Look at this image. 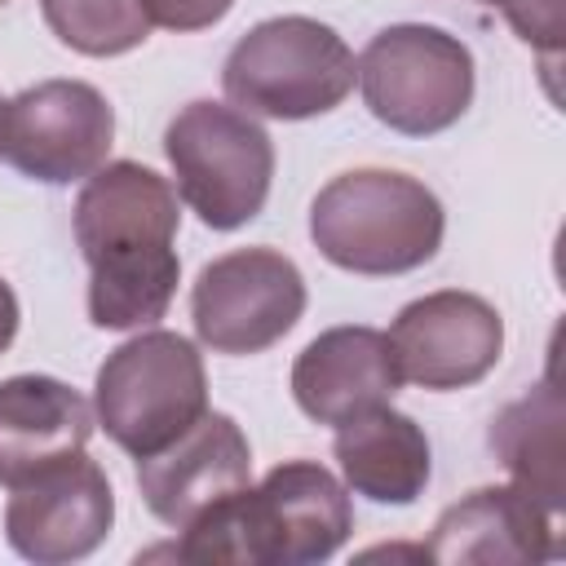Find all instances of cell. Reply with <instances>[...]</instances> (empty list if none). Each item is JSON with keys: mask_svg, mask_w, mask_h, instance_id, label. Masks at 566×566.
I'll use <instances>...</instances> for the list:
<instances>
[{"mask_svg": "<svg viewBox=\"0 0 566 566\" xmlns=\"http://www.w3.org/2000/svg\"><path fill=\"white\" fill-rule=\"evenodd\" d=\"M4 539L35 566H66L102 548L115 522V491L97 460L84 451L9 486Z\"/></svg>", "mask_w": 566, "mask_h": 566, "instance_id": "cell-10", "label": "cell"}, {"mask_svg": "<svg viewBox=\"0 0 566 566\" xmlns=\"http://www.w3.org/2000/svg\"><path fill=\"white\" fill-rule=\"evenodd\" d=\"M0 4H4V0H0Z\"/></svg>", "mask_w": 566, "mask_h": 566, "instance_id": "cell-24", "label": "cell"}, {"mask_svg": "<svg viewBox=\"0 0 566 566\" xmlns=\"http://www.w3.org/2000/svg\"><path fill=\"white\" fill-rule=\"evenodd\" d=\"M230 9L234 0H142L146 22L164 31H203V27H217Z\"/></svg>", "mask_w": 566, "mask_h": 566, "instance_id": "cell-20", "label": "cell"}, {"mask_svg": "<svg viewBox=\"0 0 566 566\" xmlns=\"http://www.w3.org/2000/svg\"><path fill=\"white\" fill-rule=\"evenodd\" d=\"M164 155L177 177V195L212 230L248 226L274 181L270 133L226 102H190L164 128Z\"/></svg>", "mask_w": 566, "mask_h": 566, "instance_id": "cell-6", "label": "cell"}, {"mask_svg": "<svg viewBox=\"0 0 566 566\" xmlns=\"http://www.w3.org/2000/svg\"><path fill=\"white\" fill-rule=\"evenodd\" d=\"M177 190L137 159L88 172L75 199V243L88 265V318L102 332L150 327L168 314L181 279Z\"/></svg>", "mask_w": 566, "mask_h": 566, "instance_id": "cell-1", "label": "cell"}, {"mask_svg": "<svg viewBox=\"0 0 566 566\" xmlns=\"http://www.w3.org/2000/svg\"><path fill=\"white\" fill-rule=\"evenodd\" d=\"M500 9L526 44H539L544 53H557V44H562V0H504Z\"/></svg>", "mask_w": 566, "mask_h": 566, "instance_id": "cell-19", "label": "cell"}, {"mask_svg": "<svg viewBox=\"0 0 566 566\" xmlns=\"http://www.w3.org/2000/svg\"><path fill=\"white\" fill-rule=\"evenodd\" d=\"M349 44L318 18L283 13L256 22L226 57L221 84L234 106L265 119H314L336 111L354 88Z\"/></svg>", "mask_w": 566, "mask_h": 566, "instance_id": "cell-5", "label": "cell"}, {"mask_svg": "<svg viewBox=\"0 0 566 566\" xmlns=\"http://www.w3.org/2000/svg\"><path fill=\"white\" fill-rule=\"evenodd\" d=\"M93 438V407L57 376L0 380V482L18 486L31 473L84 451Z\"/></svg>", "mask_w": 566, "mask_h": 566, "instance_id": "cell-15", "label": "cell"}, {"mask_svg": "<svg viewBox=\"0 0 566 566\" xmlns=\"http://www.w3.org/2000/svg\"><path fill=\"white\" fill-rule=\"evenodd\" d=\"M332 455L345 473V486L376 504H416L433 473L424 429L389 402L336 424Z\"/></svg>", "mask_w": 566, "mask_h": 566, "instance_id": "cell-16", "label": "cell"}, {"mask_svg": "<svg viewBox=\"0 0 566 566\" xmlns=\"http://www.w3.org/2000/svg\"><path fill=\"white\" fill-rule=\"evenodd\" d=\"M248 482H252V447L234 424V416L226 411H203L164 451L137 460L142 500L172 531H186L199 513L243 491Z\"/></svg>", "mask_w": 566, "mask_h": 566, "instance_id": "cell-12", "label": "cell"}, {"mask_svg": "<svg viewBox=\"0 0 566 566\" xmlns=\"http://www.w3.org/2000/svg\"><path fill=\"white\" fill-rule=\"evenodd\" d=\"M354 71L367 111L407 137H433L451 128L473 102L469 44L429 22H398L376 31Z\"/></svg>", "mask_w": 566, "mask_h": 566, "instance_id": "cell-7", "label": "cell"}, {"mask_svg": "<svg viewBox=\"0 0 566 566\" xmlns=\"http://www.w3.org/2000/svg\"><path fill=\"white\" fill-rule=\"evenodd\" d=\"M0 128H4V102H0Z\"/></svg>", "mask_w": 566, "mask_h": 566, "instance_id": "cell-22", "label": "cell"}, {"mask_svg": "<svg viewBox=\"0 0 566 566\" xmlns=\"http://www.w3.org/2000/svg\"><path fill=\"white\" fill-rule=\"evenodd\" d=\"M305 314V279L274 248H234L208 261L190 287L195 336L212 354H261Z\"/></svg>", "mask_w": 566, "mask_h": 566, "instance_id": "cell-8", "label": "cell"}, {"mask_svg": "<svg viewBox=\"0 0 566 566\" xmlns=\"http://www.w3.org/2000/svg\"><path fill=\"white\" fill-rule=\"evenodd\" d=\"M354 531L345 486L318 460H283L261 486H243L199 513L177 544L181 562L230 566H314Z\"/></svg>", "mask_w": 566, "mask_h": 566, "instance_id": "cell-2", "label": "cell"}, {"mask_svg": "<svg viewBox=\"0 0 566 566\" xmlns=\"http://www.w3.org/2000/svg\"><path fill=\"white\" fill-rule=\"evenodd\" d=\"M562 420H566V407H562V389L553 385V376L539 380L531 394H522L491 420V451L513 473V486L535 495L548 513H562L566 504Z\"/></svg>", "mask_w": 566, "mask_h": 566, "instance_id": "cell-17", "label": "cell"}, {"mask_svg": "<svg viewBox=\"0 0 566 566\" xmlns=\"http://www.w3.org/2000/svg\"><path fill=\"white\" fill-rule=\"evenodd\" d=\"M18 318H22L18 296H13V287L0 279V354L13 345V336H18Z\"/></svg>", "mask_w": 566, "mask_h": 566, "instance_id": "cell-21", "label": "cell"}, {"mask_svg": "<svg viewBox=\"0 0 566 566\" xmlns=\"http://www.w3.org/2000/svg\"><path fill=\"white\" fill-rule=\"evenodd\" d=\"M402 376L389 336L376 327H327L292 363V398L318 424H345L385 407Z\"/></svg>", "mask_w": 566, "mask_h": 566, "instance_id": "cell-13", "label": "cell"}, {"mask_svg": "<svg viewBox=\"0 0 566 566\" xmlns=\"http://www.w3.org/2000/svg\"><path fill=\"white\" fill-rule=\"evenodd\" d=\"M115 142V111L84 80H40L4 102L0 155L44 186H71L97 172Z\"/></svg>", "mask_w": 566, "mask_h": 566, "instance_id": "cell-9", "label": "cell"}, {"mask_svg": "<svg viewBox=\"0 0 566 566\" xmlns=\"http://www.w3.org/2000/svg\"><path fill=\"white\" fill-rule=\"evenodd\" d=\"M208 411L203 354L181 332L150 327L106 354L93 385V416L133 460L164 451Z\"/></svg>", "mask_w": 566, "mask_h": 566, "instance_id": "cell-4", "label": "cell"}, {"mask_svg": "<svg viewBox=\"0 0 566 566\" xmlns=\"http://www.w3.org/2000/svg\"><path fill=\"white\" fill-rule=\"evenodd\" d=\"M482 4H504V0H482Z\"/></svg>", "mask_w": 566, "mask_h": 566, "instance_id": "cell-23", "label": "cell"}, {"mask_svg": "<svg viewBox=\"0 0 566 566\" xmlns=\"http://www.w3.org/2000/svg\"><path fill=\"white\" fill-rule=\"evenodd\" d=\"M557 553L553 513L522 486H478L442 509L424 544L429 562H548Z\"/></svg>", "mask_w": 566, "mask_h": 566, "instance_id": "cell-14", "label": "cell"}, {"mask_svg": "<svg viewBox=\"0 0 566 566\" xmlns=\"http://www.w3.org/2000/svg\"><path fill=\"white\" fill-rule=\"evenodd\" d=\"M447 212L438 195L394 168L332 177L310 203L314 248L349 274H407L442 248Z\"/></svg>", "mask_w": 566, "mask_h": 566, "instance_id": "cell-3", "label": "cell"}, {"mask_svg": "<svg viewBox=\"0 0 566 566\" xmlns=\"http://www.w3.org/2000/svg\"><path fill=\"white\" fill-rule=\"evenodd\" d=\"M40 13L49 31L84 57H119L150 35L142 0H40Z\"/></svg>", "mask_w": 566, "mask_h": 566, "instance_id": "cell-18", "label": "cell"}, {"mask_svg": "<svg viewBox=\"0 0 566 566\" xmlns=\"http://www.w3.org/2000/svg\"><path fill=\"white\" fill-rule=\"evenodd\" d=\"M385 336L398 376L433 394L478 385L504 354L500 310L460 287H442L402 305Z\"/></svg>", "mask_w": 566, "mask_h": 566, "instance_id": "cell-11", "label": "cell"}]
</instances>
